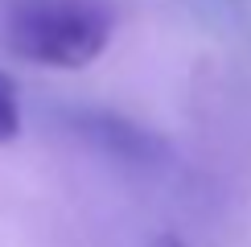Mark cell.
<instances>
[{"label":"cell","instance_id":"2","mask_svg":"<svg viewBox=\"0 0 251 247\" xmlns=\"http://www.w3.org/2000/svg\"><path fill=\"white\" fill-rule=\"evenodd\" d=\"M70 124H75V132L87 136L99 152H107V157H116V161H128V165H156L169 152V144L156 136V132L132 124L128 116H120V111L82 107V111L70 116Z\"/></svg>","mask_w":251,"mask_h":247},{"label":"cell","instance_id":"4","mask_svg":"<svg viewBox=\"0 0 251 247\" xmlns=\"http://www.w3.org/2000/svg\"><path fill=\"white\" fill-rule=\"evenodd\" d=\"M152 247H185L177 235H161V239H152Z\"/></svg>","mask_w":251,"mask_h":247},{"label":"cell","instance_id":"3","mask_svg":"<svg viewBox=\"0 0 251 247\" xmlns=\"http://www.w3.org/2000/svg\"><path fill=\"white\" fill-rule=\"evenodd\" d=\"M17 136H21V99H17L13 78L0 70V144H8Z\"/></svg>","mask_w":251,"mask_h":247},{"label":"cell","instance_id":"1","mask_svg":"<svg viewBox=\"0 0 251 247\" xmlns=\"http://www.w3.org/2000/svg\"><path fill=\"white\" fill-rule=\"evenodd\" d=\"M111 41V13L95 0H21L8 13V49L50 70H82Z\"/></svg>","mask_w":251,"mask_h":247}]
</instances>
